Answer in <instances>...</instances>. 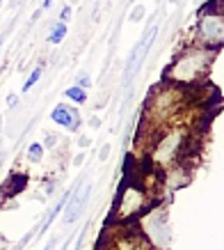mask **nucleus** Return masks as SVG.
<instances>
[{"instance_id": "obj_14", "label": "nucleus", "mask_w": 224, "mask_h": 250, "mask_svg": "<svg viewBox=\"0 0 224 250\" xmlns=\"http://www.w3.org/2000/svg\"><path fill=\"white\" fill-rule=\"evenodd\" d=\"M60 21H62V23H69V21H71V5H64V7H62Z\"/></svg>"}, {"instance_id": "obj_12", "label": "nucleus", "mask_w": 224, "mask_h": 250, "mask_svg": "<svg viewBox=\"0 0 224 250\" xmlns=\"http://www.w3.org/2000/svg\"><path fill=\"white\" fill-rule=\"evenodd\" d=\"M41 156H44V147H41L39 143H32L30 147H28V159H30L32 163H39Z\"/></svg>"}, {"instance_id": "obj_1", "label": "nucleus", "mask_w": 224, "mask_h": 250, "mask_svg": "<svg viewBox=\"0 0 224 250\" xmlns=\"http://www.w3.org/2000/svg\"><path fill=\"white\" fill-rule=\"evenodd\" d=\"M213 53L210 48H204V46H192L176 58V60L169 64L167 69V81L181 85V87H187V85H197L199 81L206 78L210 69V62H213Z\"/></svg>"}, {"instance_id": "obj_8", "label": "nucleus", "mask_w": 224, "mask_h": 250, "mask_svg": "<svg viewBox=\"0 0 224 250\" xmlns=\"http://www.w3.org/2000/svg\"><path fill=\"white\" fill-rule=\"evenodd\" d=\"M112 250H153V248H151V243L142 234L126 232V234H121V236H114Z\"/></svg>"}, {"instance_id": "obj_11", "label": "nucleus", "mask_w": 224, "mask_h": 250, "mask_svg": "<svg viewBox=\"0 0 224 250\" xmlns=\"http://www.w3.org/2000/svg\"><path fill=\"white\" fill-rule=\"evenodd\" d=\"M41 71H44L41 67H35V69H32V74L28 76V81L23 83V92H30L32 87H35V85L39 83V78H41Z\"/></svg>"}, {"instance_id": "obj_13", "label": "nucleus", "mask_w": 224, "mask_h": 250, "mask_svg": "<svg viewBox=\"0 0 224 250\" xmlns=\"http://www.w3.org/2000/svg\"><path fill=\"white\" fill-rule=\"evenodd\" d=\"M75 85H78V87H82V90H87V87L92 85V81L87 78V74H78V78H75Z\"/></svg>"}, {"instance_id": "obj_5", "label": "nucleus", "mask_w": 224, "mask_h": 250, "mask_svg": "<svg viewBox=\"0 0 224 250\" xmlns=\"http://www.w3.org/2000/svg\"><path fill=\"white\" fill-rule=\"evenodd\" d=\"M142 209H144L142 190L135 188V186H128L119 200V218H133L135 213H140Z\"/></svg>"}, {"instance_id": "obj_2", "label": "nucleus", "mask_w": 224, "mask_h": 250, "mask_svg": "<svg viewBox=\"0 0 224 250\" xmlns=\"http://www.w3.org/2000/svg\"><path fill=\"white\" fill-rule=\"evenodd\" d=\"M197 46L217 51L224 46V0H210L199 9V21L194 30Z\"/></svg>"}, {"instance_id": "obj_15", "label": "nucleus", "mask_w": 224, "mask_h": 250, "mask_svg": "<svg viewBox=\"0 0 224 250\" xmlns=\"http://www.w3.org/2000/svg\"><path fill=\"white\" fill-rule=\"evenodd\" d=\"M142 14H144V7H137L133 12V16H131V19H133V21H137V19H142Z\"/></svg>"}, {"instance_id": "obj_17", "label": "nucleus", "mask_w": 224, "mask_h": 250, "mask_svg": "<svg viewBox=\"0 0 224 250\" xmlns=\"http://www.w3.org/2000/svg\"><path fill=\"white\" fill-rule=\"evenodd\" d=\"M55 246H57V241L53 239V241H48V243H46V248H44V250H55Z\"/></svg>"}, {"instance_id": "obj_16", "label": "nucleus", "mask_w": 224, "mask_h": 250, "mask_svg": "<svg viewBox=\"0 0 224 250\" xmlns=\"http://www.w3.org/2000/svg\"><path fill=\"white\" fill-rule=\"evenodd\" d=\"M16 104H19V99H16L14 94H9V97H7V106H9V108H14Z\"/></svg>"}, {"instance_id": "obj_18", "label": "nucleus", "mask_w": 224, "mask_h": 250, "mask_svg": "<svg viewBox=\"0 0 224 250\" xmlns=\"http://www.w3.org/2000/svg\"><path fill=\"white\" fill-rule=\"evenodd\" d=\"M51 5H53V0H44V2H41V9H51Z\"/></svg>"}, {"instance_id": "obj_6", "label": "nucleus", "mask_w": 224, "mask_h": 250, "mask_svg": "<svg viewBox=\"0 0 224 250\" xmlns=\"http://www.w3.org/2000/svg\"><path fill=\"white\" fill-rule=\"evenodd\" d=\"M92 193V186L90 184H82V188H75L71 195H69L67 205H64V223H74L78 216H80L82 207H85V202H87V197H90Z\"/></svg>"}, {"instance_id": "obj_9", "label": "nucleus", "mask_w": 224, "mask_h": 250, "mask_svg": "<svg viewBox=\"0 0 224 250\" xmlns=\"http://www.w3.org/2000/svg\"><path fill=\"white\" fill-rule=\"evenodd\" d=\"M64 37H67V23L57 21V23H53V28L46 39H48V44H60Z\"/></svg>"}, {"instance_id": "obj_19", "label": "nucleus", "mask_w": 224, "mask_h": 250, "mask_svg": "<svg viewBox=\"0 0 224 250\" xmlns=\"http://www.w3.org/2000/svg\"><path fill=\"white\" fill-rule=\"evenodd\" d=\"M0 51H2V39H0Z\"/></svg>"}, {"instance_id": "obj_20", "label": "nucleus", "mask_w": 224, "mask_h": 250, "mask_svg": "<svg viewBox=\"0 0 224 250\" xmlns=\"http://www.w3.org/2000/svg\"><path fill=\"white\" fill-rule=\"evenodd\" d=\"M0 7H2V0H0Z\"/></svg>"}, {"instance_id": "obj_7", "label": "nucleus", "mask_w": 224, "mask_h": 250, "mask_svg": "<svg viewBox=\"0 0 224 250\" xmlns=\"http://www.w3.org/2000/svg\"><path fill=\"white\" fill-rule=\"evenodd\" d=\"M51 120L69 131H78V126H80V113L74 106H69V104H57L53 108Z\"/></svg>"}, {"instance_id": "obj_3", "label": "nucleus", "mask_w": 224, "mask_h": 250, "mask_svg": "<svg viewBox=\"0 0 224 250\" xmlns=\"http://www.w3.org/2000/svg\"><path fill=\"white\" fill-rule=\"evenodd\" d=\"M183 106V92H181V85L172 83L165 85V87H158L156 92L151 90V99H149V110L147 115L153 117L156 122H165L169 120L172 115H176Z\"/></svg>"}, {"instance_id": "obj_4", "label": "nucleus", "mask_w": 224, "mask_h": 250, "mask_svg": "<svg viewBox=\"0 0 224 250\" xmlns=\"http://www.w3.org/2000/svg\"><path fill=\"white\" fill-rule=\"evenodd\" d=\"M187 143V131L186 129H174L169 133H165L160 138V143L156 145V149L151 154V159L156 161L160 167H169L174 161L179 159Z\"/></svg>"}, {"instance_id": "obj_10", "label": "nucleus", "mask_w": 224, "mask_h": 250, "mask_svg": "<svg viewBox=\"0 0 224 250\" xmlns=\"http://www.w3.org/2000/svg\"><path fill=\"white\" fill-rule=\"evenodd\" d=\"M64 94H67V99L75 101V104H85V101H87V90H82V87H78V85L67 87V90H64Z\"/></svg>"}]
</instances>
